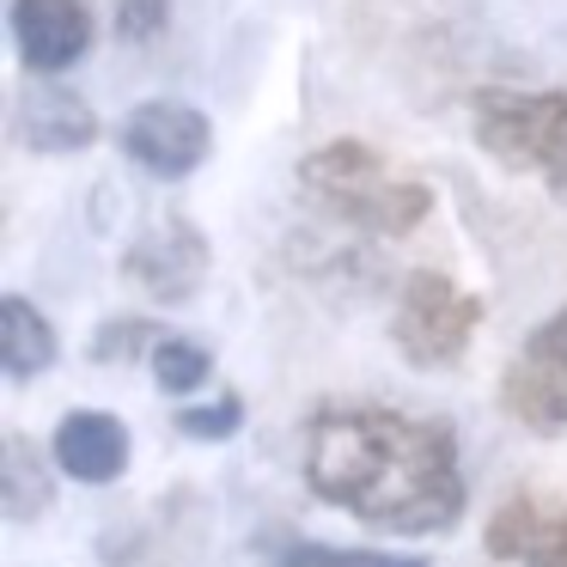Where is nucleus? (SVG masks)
Listing matches in <instances>:
<instances>
[{
  "label": "nucleus",
  "mask_w": 567,
  "mask_h": 567,
  "mask_svg": "<svg viewBox=\"0 0 567 567\" xmlns=\"http://www.w3.org/2000/svg\"><path fill=\"white\" fill-rule=\"evenodd\" d=\"M306 482L323 506L403 537H440L464 518V464L445 421L384 403H330L306 421Z\"/></svg>",
  "instance_id": "obj_1"
},
{
  "label": "nucleus",
  "mask_w": 567,
  "mask_h": 567,
  "mask_svg": "<svg viewBox=\"0 0 567 567\" xmlns=\"http://www.w3.org/2000/svg\"><path fill=\"white\" fill-rule=\"evenodd\" d=\"M299 189L330 220L360 226L372 238H409L433 214V189L415 177H396L367 141H330L299 159Z\"/></svg>",
  "instance_id": "obj_2"
},
{
  "label": "nucleus",
  "mask_w": 567,
  "mask_h": 567,
  "mask_svg": "<svg viewBox=\"0 0 567 567\" xmlns=\"http://www.w3.org/2000/svg\"><path fill=\"white\" fill-rule=\"evenodd\" d=\"M470 135L506 172H537L549 189L567 184V92H470Z\"/></svg>",
  "instance_id": "obj_3"
},
{
  "label": "nucleus",
  "mask_w": 567,
  "mask_h": 567,
  "mask_svg": "<svg viewBox=\"0 0 567 567\" xmlns=\"http://www.w3.org/2000/svg\"><path fill=\"white\" fill-rule=\"evenodd\" d=\"M482 330V299L470 287H457L452 275L440 269H415L396 293V311H391V342L409 367L421 372H445L470 354Z\"/></svg>",
  "instance_id": "obj_4"
},
{
  "label": "nucleus",
  "mask_w": 567,
  "mask_h": 567,
  "mask_svg": "<svg viewBox=\"0 0 567 567\" xmlns=\"http://www.w3.org/2000/svg\"><path fill=\"white\" fill-rule=\"evenodd\" d=\"M501 409L530 433H567V306L525 336L501 379Z\"/></svg>",
  "instance_id": "obj_5"
},
{
  "label": "nucleus",
  "mask_w": 567,
  "mask_h": 567,
  "mask_svg": "<svg viewBox=\"0 0 567 567\" xmlns=\"http://www.w3.org/2000/svg\"><path fill=\"white\" fill-rule=\"evenodd\" d=\"M123 153L128 165H141L147 177H189L214 153V123L184 99H147L123 116Z\"/></svg>",
  "instance_id": "obj_6"
},
{
  "label": "nucleus",
  "mask_w": 567,
  "mask_h": 567,
  "mask_svg": "<svg viewBox=\"0 0 567 567\" xmlns=\"http://www.w3.org/2000/svg\"><path fill=\"white\" fill-rule=\"evenodd\" d=\"M208 233H202L196 220H184V214H172V220L147 226V233L128 245L123 257V275L141 287L147 299H159V306H184V299L202 293V281H208Z\"/></svg>",
  "instance_id": "obj_7"
},
{
  "label": "nucleus",
  "mask_w": 567,
  "mask_h": 567,
  "mask_svg": "<svg viewBox=\"0 0 567 567\" xmlns=\"http://www.w3.org/2000/svg\"><path fill=\"white\" fill-rule=\"evenodd\" d=\"M13 141L31 153H80L99 141V116L55 74H31V86H19L13 99Z\"/></svg>",
  "instance_id": "obj_8"
},
{
  "label": "nucleus",
  "mask_w": 567,
  "mask_h": 567,
  "mask_svg": "<svg viewBox=\"0 0 567 567\" xmlns=\"http://www.w3.org/2000/svg\"><path fill=\"white\" fill-rule=\"evenodd\" d=\"M482 543H488L494 561L513 567H567V501L513 494V501L494 506Z\"/></svg>",
  "instance_id": "obj_9"
},
{
  "label": "nucleus",
  "mask_w": 567,
  "mask_h": 567,
  "mask_svg": "<svg viewBox=\"0 0 567 567\" xmlns=\"http://www.w3.org/2000/svg\"><path fill=\"white\" fill-rule=\"evenodd\" d=\"M13 50L31 74H62L92 50V13L80 0H13Z\"/></svg>",
  "instance_id": "obj_10"
},
{
  "label": "nucleus",
  "mask_w": 567,
  "mask_h": 567,
  "mask_svg": "<svg viewBox=\"0 0 567 567\" xmlns=\"http://www.w3.org/2000/svg\"><path fill=\"white\" fill-rule=\"evenodd\" d=\"M50 457L62 476L86 482V488H104V482H116L128 470V427L111 409H74V415L55 421Z\"/></svg>",
  "instance_id": "obj_11"
},
{
  "label": "nucleus",
  "mask_w": 567,
  "mask_h": 567,
  "mask_svg": "<svg viewBox=\"0 0 567 567\" xmlns=\"http://www.w3.org/2000/svg\"><path fill=\"white\" fill-rule=\"evenodd\" d=\"M55 354H62V342H55V323L43 318V311L31 306L25 293H7V299H0V367H7V379H13V384L38 379V372L55 367Z\"/></svg>",
  "instance_id": "obj_12"
},
{
  "label": "nucleus",
  "mask_w": 567,
  "mask_h": 567,
  "mask_svg": "<svg viewBox=\"0 0 567 567\" xmlns=\"http://www.w3.org/2000/svg\"><path fill=\"white\" fill-rule=\"evenodd\" d=\"M50 501H55L50 457H43L25 433H7V445H0V506H7V518H13V525H31V518L50 513Z\"/></svg>",
  "instance_id": "obj_13"
},
{
  "label": "nucleus",
  "mask_w": 567,
  "mask_h": 567,
  "mask_svg": "<svg viewBox=\"0 0 567 567\" xmlns=\"http://www.w3.org/2000/svg\"><path fill=\"white\" fill-rule=\"evenodd\" d=\"M147 367H153V384H159L165 396H196L202 384L214 379V354H208V348L189 342V336H172V330L153 342Z\"/></svg>",
  "instance_id": "obj_14"
},
{
  "label": "nucleus",
  "mask_w": 567,
  "mask_h": 567,
  "mask_svg": "<svg viewBox=\"0 0 567 567\" xmlns=\"http://www.w3.org/2000/svg\"><path fill=\"white\" fill-rule=\"evenodd\" d=\"M275 567H427L421 555H391V549H336V543H287Z\"/></svg>",
  "instance_id": "obj_15"
},
{
  "label": "nucleus",
  "mask_w": 567,
  "mask_h": 567,
  "mask_svg": "<svg viewBox=\"0 0 567 567\" xmlns=\"http://www.w3.org/2000/svg\"><path fill=\"white\" fill-rule=\"evenodd\" d=\"M238 421H245V403L226 391V396H214V403L184 409V415H177V433H189V440H226V433H238Z\"/></svg>",
  "instance_id": "obj_16"
},
{
  "label": "nucleus",
  "mask_w": 567,
  "mask_h": 567,
  "mask_svg": "<svg viewBox=\"0 0 567 567\" xmlns=\"http://www.w3.org/2000/svg\"><path fill=\"white\" fill-rule=\"evenodd\" d=\"M165 330H153L147 318H123V323H104L99 336H92V360H128V354H153V342H159Z\"/></svg>",
  "instance_id": "obj_17"
},
{
  "label": "nucleus",
  "mask_w": 567,
  "mask_h": 567,
  "mask_svg": "<svg viewBox=\"0 0 567 567\" xmlns=\"http://www.w3.org/2000/svg\"><path fill=\"white\" fill-rule=\"evenodd\" d=\"M172 19V0H116V38L123 43H153Z\"/></svg>",
  "instance_id": "obj_18"
},
{
  "label": "nucleus",
  "mask_w": 567,
  "mask_h": 567,
  "mask_svg": "<svg viewBox=\"0 0 567 567\" xmlns=\"http://www.w3.org/2000/svg\"><path fill=\"white\" fill-rule=\"evenodd\" d=\"M555 196H561V202H567V184H561V189H555Z\"/></svg>",
  "instance_id": "obj_19"
}]
</instances>
